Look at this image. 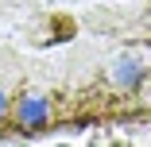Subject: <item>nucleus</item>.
Wrapping results in <instances>:
<instances>
[{
    "label": "nucleus",
    "mask_w": 151,
    "mask_h": 147,
    "mask_svg": "<svg viewBox=\"0 0 151 147\" xmlns=\"http://www.w3.org/2000/svg\"><path fill=\"white\" fill-rule=\"evenodd\" d=\"M151 120V0H0V139Z\"/></svg>",
    "instance_id": "obj_1"
},
{
    "label": "nucleus",
    "mask_w": 151,
    "mask_h": 147,
    "mask_svg": "<svg viewBox=\"0 0 151 147\" xmlns=\"http://www.w3.org/2000/svg\"><path fill=\"white\" fill-rule=\"evenodd\" d=\"M89 147H128V143H101V139H93Z\"/></svg>",
    "instance_id": "obj_2"
}]
</instances>
